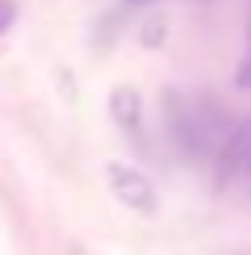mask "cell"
Wrapping results in <instances>:
<instances>
[{
  "instance_id": "cell-5",
  "label": "cell",
  "mask_w": 251,
  "mask_h": 255,
  "mask_svg": "<svg viewBox=\"0 0 251 255\" xmlns=\"http://www.w3.org/2000/svg\"><path fill=\"white\" fill-rule=\"evenodd\" d=\"M13 21H17V4H13V0H0V34H8Z\"/></svg>"
},
{
  "instance_id": "cell-4",
  "label": "cell",
  "mask_w": 251,
  "mask_h": 255,
  "mask_svg": "<svg viewBox=\"0 0 251 255\" xmlns=\"http://www.w3.org/2000/svg\"><path fill=\"white\" fill-rule=\"evenodd\" d=\"M239 88L243 92H251V34H247V55H243V63H239Z\"/></svg>"
},
{
  "instance_id": "cell-6",
  "label": "cell",
  "mask_w": 251,
  "mask_h": 255,
  "mask_svg": "<svg viewBox=\"0 0 251 255\" xmlns=\"http://www.w3.org/2000/svg\"><path fill=\"white\" fill-rule=\"evenodd\" d=\"M134 4H146V0H134Z\"/></svg>"
},
{
  "instance_id": "cell-3",
  "label": "cell",
  "mask_w": 251,
  "mask_h": 255,
  "mask_svg": "<svg viewBox=\"0 0 251 255\" xmlns=\"http://www.w3.org/2000/svg\"><path fill=\"white\" fill-rule=\"evenodd\" d=\"M109 113H113V122H118L126 134L142 138V122H146V113H142V97H138V88H130V84H118V88L109 92Z\"/></svg>"
},
{
  "instance_id": "cell-2",
  "label": "cell",
  "mask_w": 251,
  "mask_h": 255,
  "mask_svg": "<svg viewBox=\"0 0 251 255\" xmlns=\"http://www.w3.org/2000/svg\"><path fill=\"white\" fill-rule=\"evenodd\" d=\"M105 180H109V193L122 201L130 214H155L159 209V188L155 180L134 163H109L105 167Z\"/></svg>"
},
{
  "instance_id": "cell-1",
  "label": "cell",
  "mask_w": 251,
  "mask_h": 255,
  "mask_svg": "<svg viewBox=\"0 0 251 255\" xmlns=\"http://www.w3.org/2000/svg\"><path fill=\"white\" fill-rule=\"evenodd\" d=\"M167 126H172V142L180 146L184 159H209L218 155L222 138H218V118L205 101L197 97H167Z\"/></svg>"
}]
</instances>
